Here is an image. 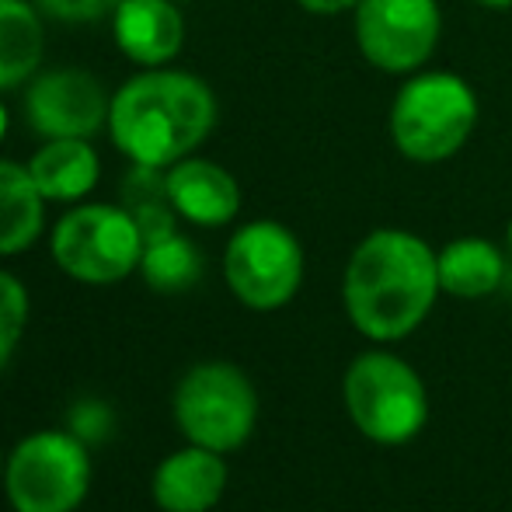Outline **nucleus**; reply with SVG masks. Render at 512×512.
I'll use <instances>...</instances> for the list:
<instances>
[{"instance_id": "25", "label": "nucleus", "mask_w": 512, "mask_h": 512, "mask_svg": "<svg viewBox=\"0 0 512 512\" xmlns=\"http://www.w3.org/2000/svg\"><path fill=\"white\" fill-rule=\"evenodd\" d=\"M506 255H509V262H512V220H509V227H506Z\"/></svg>"}, {"instance_id": "16", "label": "nucleus", "mask_w": 512, "mask_h": 512, "mask_svg": "<svg viewBox=\"0 0 512 512\" xmlns=\"http://www.w3.org/2000/svg\"><path fill=\"white\" fill-rule=\"evenodd\" d=\"M46 53L42 11L32 0H0V91L32 81Z\"/></svg>"}, {"instance_id": "14", "label": "nucleus", "mask_w": 512, "mask_h": 512, "mask_svg": "<svg viewBox=\"0 0 512 512\" xmlns=\"http://www.w3.org/2000/svg\"><path fill=\"white\" fill-rule=\"evenodd\" d=\"M98 154L88 140L63 136V140H46L28 161V175L39 185L46 203H77L98 185Z\"/></svg>"}, {"instance_id": "2", "label": "nucleus", "mask_w": 512, "mask_h": 512, "mask_svg": "<svg viewBox=\"0 0 512 512\" xmlns=\"http://www.w3.org/2000/svg\"><path fill=\"white\" fill-rule=\"evenodd\" d=\"M216 126V98L196 74L147 67L112 95L108 136L133 164L164 168L192 157Z\"/></svg>"}, {"instance_id": "4", "label": "nucleus", "mask_w": 512, "mask_h": 512, "mask_svg": "<svg viewBox=\"0 0 512 512\" xmlns=\"http://www.w3.org/2000/svg\"><path fill=\"white\" fill-rule=\"evenodd\" d=\"M342 394L349 418L373 443H408L429 418L422 377L394 352H363L359 359H352Z\"/></svg>"}, {"instance_id": "17", "label": "nucleus", "mask_w": 512, "mask_h": 512, "mask_svg": "<svg viewBox=\"0 0 512 512\" xmlns=\"http://www.w3.org/2000/svg\"><path fill=\"white\" fill-rule=\"evenodd\" d=\"M46 223V199L28 175V164L0 157V258L32 248Z\"/></svg>"}, {"instance_id": "6", "label": "nucleus", "mask_w": 512, "mask_h": 512, "mask_svg": "<svg viewBox=\"0 0 512 512\" xmlns=\"http://www.w3.org/2000/svg\"><path fill=\"white\" fill-rule=\"evenodd\" d=\"M53 258L77 283H122L140 269L143 237L126 206L84 203L53 227Z\"/></svg>"}, {"instance_id": "12", "label": "nucleus", "mask_w": 512, "mask_h": 512, "mask_svg": "<svg viewBox=\"0 0 512 512\" xmlns=\"http://www.w3.org/2000/svg\"><path fill=\"white\" fill-rule=\"evenodd\" d=\"M168 199L182 220L196 227H223L241 213V185L223 164L206 157H185L164 171Z\"/></svg>"}, {"instance_id": "21", "label": "nucleus", "mask_w": 512, "mask_h": 512, "mask_svg": "<svg viewBox=\"0 0 512 512\" xmlns=\"http://www.w3.org/2000/svg\"><path fill=\"white\" fill-rule=\"evenodd\" d=\"M74 432L81 439H102L108 432V411L105 405H81L74 411Z\"/></svg>"}, {"instance_id": "5", "label": "nucleus", "mask_w": 512, "mask_h": 512, "mask_svg": "<svg viewBox=\"0 0 512 512\" xmlns=\"http://www.w3.org/2000/svg\"><path fill=\"white\" fill-rule=\"evenodd\" d=\"M14 512H74L91 488V457L77 432H32L4 464Z\"/></svg>"}, {"instance_id": "13", "label": "nucleus", "mask_w": 512, "mask_h": 512, "mask_svg": "<svg viewBox=\"0 0 512 512\" xmlns=\"http://www.w3.org/2000/svg\"><path fill=\"white\" fill-rule=\"evenodd\" d=\"M227 488V464L216 450L185 446L154 471V502L164 512H209Z\"/></svg>"}, {"instance_id": "15", "label": "nucleus", "mask_w": 512, "mask_h": 512, "mask_svg": "<svg viewBox=\"0 0 512 512\" xmlns=\"http://www.w3.org/2000/svg\"><path fill=\"white\" fill-rule=\"evenodd\" d=\"M439 290L460 300L492 297L506 279V251L485 237H457L436 251Z\"/></svg>"}, {"instance_id": "1", "label": "nucleus", "mask_w": 512, "mask_h": 512, "mask_svg": "<svg viewBox=\"0 0 512 512\" xmlns=\"http://www.w3.org/2000/svg\"><path fill=\"white\" fill-rule=\"evenodd\" d=\"M436 293V251L411 230H373L356 244L345 265V314L370 342L408 338L429 317Z\"/></svg>"}, {"instance_id": "3", "label": "nucleus", "mask_w": 512, "mask_h": 512, "mask_svg": "<svg viewBox=\"0 0 512 512\" xmlns=\"http://www.w3.org/2000/svg\"><path fill=\"white\" fill-rule=\"evenodd\" d=\"M481 119L474 88L450 70H418L398 88L387 115L391 143L411 164H443L471 143Z\"/></svg>"}, {"instance_id": "11", "label": "nucleus", "mask_w": 512, "mask_h": 512, "mask_svg": "<svg viewBox=\"0 0 512 512\" xmlns=\"http://www.w3.org/2000/svg\"><path fill=\"white\" fill-rule=\"evenodd\" d=\"M112 35L122 56L147 67H168L185 46V18L175 0H122L112 11Z\"/></svg>"}, {"instance_id": "23", "label": "nucleus", "mask_w": 512, "mask_h": 512, "mask_svg": "<svg viewBox=\"0 0 512 512\" xmlns=\"http://www.w3.org/2000/svg\"><path fill=\"white\" fill-rule=\"evenodd\" d=\"M478 7H485V11H509L512 0H474Z\"/></svg>"}, {"instance_id": "9", "label": "nucleus", "mask_w": 512, "mask_h": 512, "mask_svg": "<svg viewBox=\"0 0 512 512\" xmlns=\"http://www.w3.org/2000/svg\"><path fill=\"white\" fill-rule=\"evenodd\" d=\"M359 56L373 70L411 77L432 60L443 35L439 0H359L352 11Z\"/></svg>"}, {"instance_id": "26", "label": "nucleus", "mask_w": 512, "mask_h": 512, "mask_svg": "<svg viewBox=\"0 0 512 512\" xmlns=\"http://www.w3.org/2000/svg\"><path fill=\"white\" fill-rule=\"evenodd\" d=\"M4 464H7V460H4V457H0V478H4Z\"/></svg>"}, {"instance_id": "18", "label": "nucleus", "mask_w": 512, "mask_h": 512, "mask_svg": "<svg viewBox=\"0 0 512 512\" xmlns=\"http://www.w3.org/2000/svg\"><path fill=\"white\" fill-rule=\"evenodd\" d=\"M140 272L150 290L182 293L189 286H196L199 276H203V255H199V248L189 237H182L175 230V234L161 237V241L143 244Z\"/></svg>"}, {"instance_id": "22", "label": "nucleus", "mask_w": 512, "mask_h": 512, "mask_svg": "<svg viewBox=\"0 0 512 512\" xmlns=\"http://www.w3.org/2000/svg\"><path fill=\"white\" fill-rule=\"evenodd\" d=\"M300 11L317 14V18H335V14H352L359 0H297Z\"/></svg>"}, {"instance_id": "20", "label": "nucleus", "mask_w": 512, "mask_h": 512, "mask_svg": "<svg viewBox=\"0 0 512 512\" xmlns=\"http://www.w3.org/2000/svg\"><path fill=\"white\" fill-rule=\"evenodd\" d=\"M32 4L56 21H95L115 11V0H32Z\"/></svg>"}, {"instance_id": "24", "label": "nucleus", "mask_w": 512, "mask_h": 512, "mask_svg": "<svg viewBox=\"0 0 512 512\" xmlns=\"http://www.w3.org/2000/svg\"><path fill=\"white\" fill-rule=\"evenodd\" d=\"M7 136V108H4V102H0V140Z\"/></svg>"}, {"instance_id": "7", "label": "nucleus", "mask_w": 512, "mask_h": 512, "mask_svg": "<svg viewBox=\"0 0 512 512\" xmlns=\"http://www.w3.org/2000/svg\"><path fill=\"white\" fill-rule=\"evenodd\" d=\"M175 422L189 443L230 453L248 443L258 422V394L230 363H199L175 391Z\"/></svg>"}, {"instance_id": "19", "label": "nucleus", "mask_w": 512, "mask_h": 512, "mask_svg": "<svg viewBox=\"0 0 512 512\" xmlns=\"http://www.w3.org/2000/svg\"><path fill=\"white\" fill-rule=\"evenodd\" d=\"M28 324V290L21 286V279H14L11 272L0 269V370L7 366V359L14 356L21 335Z\"/></svg>"}, {"instance_id": "8", "label": "nucleus", "mask_w": 512, "mask_h": 512, "mask_svg": "<svg viewBox=\"0 0 512 512\" xmlns=\"http://www.w3.org/2000/svg\"><path fill=\"white\" fill-rule=\"evenodd\" d=\"M223 276L244 307L279 310L304 283V248L279 220H251L227 241Z\"/></svg>"}, {"instance_id": "10", "label": "nucleus", "mask_w": 512, "mask_h": 512, "mask_svg": "<svg viewBox=\"0 0 512 512\" xmlns=\"http://www.w3.org/2000/svg\"><path fill=\"white\" fill-rule=\"evenodd\" d=\"M108 108L112 98L105 95L102 81L88 70H49L28 84L25 95V115L28 126L42 140H91L102 126H108Z\"/></svg>"}]
</instances>
